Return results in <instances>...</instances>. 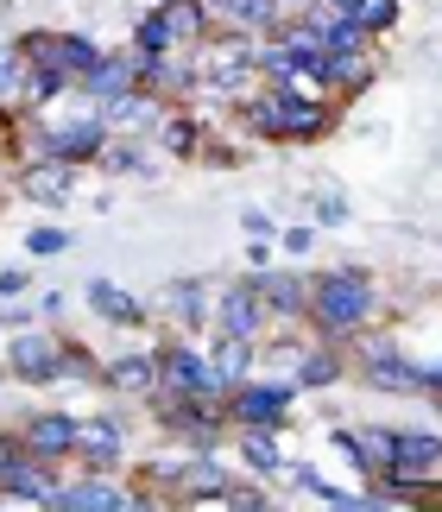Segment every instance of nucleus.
Returning a JSON list of instances; mask_svg holds the SVG:
<instances>
[{
  "mask_svg": "<svg viewBox=\"0 0 442 512\" xmlns=\"http://www.w3.org/2000/svg\"><path fill=\"white\" fill-rule=\"evenodd\" d=\"M348 19H354V26H360V32H367L373 45H379V38H386V32L398 26V19H405V0H354Z\"/></svg>",
  "mask_w": 442,
  "mask_h": 512,
  "instance_id": "c85d7f7f",
  "label": "nucleus"
},
{
  "mask_svg": "<svg viewBox=\"0 0 442 512\" xmlns=\"http://www.w3.org/2000/svg\"><path fill=\"white\" fill-rule=\"evenodd\" d=\"M133 51L139 57H165V51H177V38H171V26H165V13H139L133 19Z\"/></svg>",
  "mask_w": 442,
  "mask_h": 512,
  "instance_id": "7c9ffc66",
  "label": "nucleus"
},
{
  "mask_svg": "<svg viewBox=\"0 0 442 512\" xmlns=\"http://www.w3.org/2000/svg\"><path fill=\"white\" fill-rule=\"evenodd\" d=\"M341 222H348V196L323 190V196H316V228H341Z\"/></svg>",
  "mask_w": 442,
  "mask_h": 512,
  "instance_id": "f704fd0d",
  "label": "nucleus"
},
{
  "mask_svg": "<svg viewBox=\"0 0 442 512\" xmlns=\"http://www.w3.org/2000/svg\"><path fill=\"white\" fill-rule=\"evenodd\" d=\"M146 146H158L165 159H184V165H190V159H203V121L190 114V102H184V108H165V121L152 127Z\"/></svg>",
  "mask_w": 442,
  "mask_h": 512,
  "instance_id": "aec40b11",
  "label": "nucleus"
},
{
  "mask_svg": "<svg viewBox=\"0 0 442 512\" xmlns=\"http://www.w3.org/2000/svg\"><path fill=\"white\" fill-rule=\"evenodd\" d=\"M379 83V57L373 45H360V51H329V64H323V95L341 108V102H360Z\"/></svg>",
  "mask_w": 442,
  "mask_h": 512,
  "instance_id": "f8f14e48",
  "label": "nucleus"
},
{
  "mask_svg": "<svg viewBox=\"0 0 442 512\" xmlns=\"http://www.w3.org/2000/svg\"><path fill=\"white\" fill-rule=\"evenodd\" d=\"M323 7H335V13H348V7H354V0H323Z\"/></svg>",
  "mask_w": 442,
  "mask_h": 512,
  "instance_id": "79ce46f5",
  "label": "nucleus"
},
{
  "mask_svg": "<svg viewBox=\"0 0 442 512\" xmlns=\"http://www.w3.org/2000/svg\"><path fill=\"white\" fill-rule=\"evenodd\" d=\"M341 373H348V354H341L335 342H323V336H310L304 348H297V367H291V380H297V392H329Z\"/></svg>",
  "mask_w": 442,
  "mask_h": 512,
  "instance_id": "a211bd4d",
  "label": "nucleus"
},
{
  "mask_svg": "<svg viewBox=\"0 0 442 512\" xmlns=\"http://www.w3.org/2000/svg\"><path fill=\"white\" fill-rule=\"evenodd\" d=\"M76 177H83V171L64 165V159H26V165H19V196H26V203L57 209V203H70Z\"/></svg>",
  "mask_w": 442,
  "mask_h": 512,
  "instance_id": "dca6fc26",
  "label": "nucleus"
},
{
  "mask_svg": "<svg viewBox=\"0 0 442 512\" xmlns=\"http://www.w3.org/2000/svg\"><path fill=\"white\" fill-rule=\"evenodd\" d=\"M146 506H165V500L139 494V487H120L114 475H89V468L64 475L45 500V512H146Z\"/></svg>",
  "mask_w": 442,
  "mask_h": 512,
  "instance_id": "423d86ee",
  "label": "nucleus"
},
{
  "mask_svg": "<svg viewBox=\"0 0 442 512\" xmlns=\"http://www.w3.org/2000/svg\"><path fill=\"white\" fill-rule=\"evenodd\" d=\"M114 399H152L158 392V348H120L114 361H102V380Z\"/></svg>",
  "mask_w": 442,
  "mask_h": 512,
  "instance_id": "ddd939ff",
  "label": "nucleus"
},
{
  "mask_svg": "<svg viewBox=\"0 0 442 512\" xmlns=\"http://www.w3.org/2000/svg\"><path fill=\"white\" fill-rule=\"evenodd\" d=\"M392 468L411 481L442 475V430H392Z\"/></svg>",
  "mask_w": 442,
  "mask_h": 512,
  "instance_id": "f3484780",
  "label": "nucleus"
},
{
  "mask_svg": "<svg viewBox=\"0 0 442 512\" xmlns=\"http://www.w3.org/2000/svg\"><path fill=\"white\" fill-rule=\"evenodd\" d=\"M158 310H165L184 336H203L209 329V285L203 279H171L165 291H158Z\"/></svg>",
  "mask_w": 442,
  "mask_h": 512,
  "instance_id": "6ab92c4d",
  "label": "nucleus"
},
{
  "mask_svg": "<svg viewBox=\"0 0 442 512\" xmlns=\"http://www.w3.org/2000/svg\"><path fill=\"white\" fill-rule=\"evenodd\" d=\"M19 291H32V272L26 266H7V272H0V298H19Z\"/></svg>",
  "mask_w": 442,
  "mask_h": 512,
  "instance_id": "e433bc0d",
  "label": "nucleus"
},
{
  "mask_svg": "<svg viewBox=\"0 0 442 512\" xmlns=\"http://www.w3.org/2000/svg\"><path fill=\"white\" fill-rule=\"evenodd\" d=\"M7 380L19 386H57V336L51 329H13V342H7Z\"/></svg>",
  "mask_w": 442,
  "mask_h": 512,
  "instance_id": "1a4fd4ad",
  "label": "nucleus"
},
{
  "mask_svg": "<svg viewBox=\"0 0 442 512\" xmlns=\"http://www.w3.org/2000/svg\"><path fill=\"white\" fill-rule=\"evenodd\" d=\"M221 506H228V512H272L278 500L266 494V487H234V481H228V494H221Z\"/></svg>",
  "mask_w": 442,
  "mask_h": 512,
  "instance_id": "473e14b6",
  "label": "nucleus"
},
{
  "mask_svg": "<svg viewBox=\"0 0 442 512\" xmlns=\"http://www.w3.org/2000/svg\"><path fill=\"white\" fill-rule=\"evenodd\" d=\"M247 266L259 272V266H272V241H259V234H253V247H247Z\"/></svg>",
  "mask_w": 442,
  "mask_h": 512,
  "instance_id": "ea45409f",
  "label": "nucleus"
},
{
  "mask_svg": "<svg viewBox=\"0 0 442 512\" xmlns=\"http://www.w3.org/2000/svg\"><path fill=\"white\" fill-rule=\"evenodd\" d=\"M203 354H209V373H215L221 386H240V380L253 373L259 342H247V336H221V329H215V336L203 342Z\"/></svg>",
  "mask_w": 442,
  "mask_h": 512,
  "instance_id": "5701e85b",
  "label": "nucleus"
},
{
  "mask_svg": "<svg viewBox=\"0 0 442 512\" xmlns=\"http://www.w3.org/2000/svg\"><path fill=\"white\" fill-rule=\"evenodd\" d=\"M278 437L285 430H234V449H240V462L253 468V475H285V456H278Z\"/></svg>",
  "mask_w": 442,
  "mask_h": 512,
  "instance_id": "a878e982",
  "label": "nucleus"
},
{
  "mask_svg": "<svg viewBox=\"0 0 442 512\" xmlns=\"http://www.w3.org/2000/svg\"><path fill=\"white\" fill-rule=\"evenodd\" d=\"M95 114L108 121V133H133V140H152V127L165 121V102H158V95L139 83V89H127V95H114V102H102Z\"/></svg>",
  "mask_w": 442,
  "mask_h": 512,
  "instance_id": "2eb2a0df",
  "label": "nucleus"
},
{
  "mask_svg": "<svg viewBox=\"0 0 442 512\" xmlns=\"http://www.w3.org/2000/svg\"><path fill=\"white\" fill-rule=\"evenodd\" d=\"M240 228L259 234V241H278V228H272V215H266V209H247V215H240Z\"/></svg>",
  "mask_w": 442,
  "mask_h": 512,
  "instance_id": "4c0bfd02",
  "label": "nucleus"
},
{
  "mask_svg": "<svg viewBox=\"0 0 442 512\" xmlns=\"http://www.w3.org/2000/svg\"><path fill=\"white\" fill-rule=\"evenodd\" d=\"M417 386H424V399L442 392V354H436V361H417Z\"/></svg>",
  "mask_w": 442,
  "mask_h": 512,
  "instance_id": "58836bf2",
  "label": "nucleus"
},
{
  "mask_svg": "<svg viewBox=\"0 0 442 512\" xmlns=\"http://www.w3.org/2000/svg\"><path fill=\"white\" fill-rule=\"evenodd\" d=\"M102 165L108 177H139L146 171V140H133V133H108V146H102Z\"/></svg>",
  "mask_w": 442,
  "mask_h": 512,
  "instance_id": "cd10ccee",
  "label": "nucleus"
},
{
  "mask_svg": "<svg viewBox=\"0 0 442 512\" xmlns=\"http://www.w3.org/2000/svg\"><path fill=\"white\" fill-rule=\"evenodd\" d=\"M247 279H253V291H259V304H266L272 323H304L310 272H297V266H259V272H247Z\"/></svg>",
  "mask_w": 442,
  "mask_h": 512,
  "instance_id": "9d476101",
  "label": "nucleus"
},
{
  "mask_svg": "<svg viewBox=\"0 0 442 512\" xmlns=\"http://www.w3.org/2000/svg\"><path fill=\"white\" fill-rule=\"evenodd\" d=\"M158 13H165V26L177 38V51H196L203 38L215 32V13H209V0H158Z\"/></svg>",
  "mask_w": 442,
  "mask_h": 512,
  "instance_id": "b1692460",
  "label": "nucleus"
},
{
  "mask_svg": "<svg viewBox=\"0 0 442 512\" xmlns=\"http://www.w3.org/2000/svg\"><path fill=\"white\" fill-rule=\"evenodd\" d=\"M108 45H95L89 32H57V70L70 76V83H83V76L95 70V57H102Z\"/></svg>",
  "mask_w": 442,
  "mask_h": 512,
  "instance_id": "bb28decb",
  "label": "nucleus"
},
{
  "mask_svg": "<svg viewBox=\"0 0 442 512\" xmlns=\"http://www.w3.org/2000/svg\"><path fill=\"white\" fill-rule=\"evenodd\" d=\"M83 304H89V310H95L102 323H114V329H139V323L152 317V310L139 304L133 291H120L114 279H89V285H83Z\"/></svg>",
  "mask_w": 442,
  "mask_h": 512,
  "instance_id": "412c9836",
  "label": "nucleus"
},
{
  "mask_svg": "<svg viewBox=\"0 0 442 512\" xmlns=\"http://www.w3.org/2000/svg\"><path fill=\"white\" fill-rule=\"evenodd\" d=\"M215 26H234V32H272L278 26V0H209Z\"/></svg>",
  "mask_w": 442,
  "mask_h": 512,
  "instance_id": "393cba45",
  "label": "nucleus"
},
{
  "mask_svg": "<svg viewBox=\"0 0 442 512\" xmlns=\"http://www.w3.org/2000/svg\"><path fill=\"white\" fill-rule=\"evenodd\" d=\"M120 462H127V424H120V411L76 418V468H89V475H120Z\"/></svg>",
  "mask_w": 442,
  "mask_h": 512,
  "instance_id": "0eeeda50",
  "label": "nucleus"
},
{
  "mask_svg": "<svg viewBox=\"0 0 442 512\" xmlns=\"http://www.w3.org/2000/svg\"><path fill=\"white\" fill-rule=\"evenodd\" d=\"M297 380H240L228 386V430H285L291 411H297Z\"/></svg>",
  "mask_w": 442,
  "mask_h": 512,
  "instance_id": "39448f33",
  "label": "nucleus"
},
{
  "mask_svg": "<svg viewBox=\"0 0 442 512\" xmlns=\"http://www.w3.org/2000/svg\"><path fill=\"white\" fill-rule=\"evenodd\" d=\"M379 317V285L367 266H329L310 279V304H304V329L323 342H354L360 329H373Z\"/></svg>",
  "mask_w": 442,
  "mask_h": 512,
  "instance_id": "f03ea898",
  "label": "nucleus"
},
{
  "mask_svg": "<svg viewBox=\"0 0 442 512\" xmlns=\"http://www.w3.org/2000/svg\"><path fill=\"white\" fill-rule=\"evenodd\" d=\"M272 247H285V260H304V253L316 247V228H285Z\"/></svg>",
  "mask_w": 442,
  "mask_h": 512,
  "instance_id": "c9c22d12",
  "label": "nucleus"
},
{
  "mask_svg": "<svg viewBox=\"0 0 442 512\" xmlns=\"http://www.w3.org/2000/svg\"><path fill=\"white\" fill-rule=\"evenodd\" d=\"M209 329H221V336H247V342L266 336L272 317H266V304H259L253 279H234V285L215 291V298H209Z\"/></svg>",
  "mask_w": 442,
  "mask_h": 512,
  "instance_id": "6e6552de",
  "label": "nucleus"
},
{
  "mask_svg": "<svg viewBox=\"0 0 442 512\" xmlns=\"http://www.w3.org/2000/svg\"><path fill=\"white\" fill-rule=\"evenodd\" d=\"M348 367L360 373L367 392H386V399H424V386H417V361L392 336H367V329H360L354 348H348Z\"/></svg>",
  "mask_w": 442,
  "mask_h": 512,
  "instance_id": "20e7f679",
  "label": "nucleus"
},
{
  "mask_svg": "<svg viewBox=\"0 0 442 512\" xmlns=\"http://www.w3.org/2000/svg\"><path fill=\"white\" fill-rule=\"evenodd\" d=\"M335 449H348V456L367 468V475L379 481L392 468V430L386 424H360V430H335Z\"/></svg>",
  "mask_w": 442,
  "mask_h": 512,
  "instance_id": "4be33fe9",
  "label": "nucleus"
},
{
  "mask_svg": "<svg viewBox=\"0 0 442 512\" xmlns=\"http://www.w3.org/2000/svg\"><path fill=\"white\" fill-rule=\"evenodd\" d=\"M127 89H139V51L133 45L102 51V57H95V70L76 83V95H83L89 108H102V102H114V95H127Z\"/></svg>",
  "mask_w": 442,
  "mask_h": 512,
  "instance_id": "4468645a",
  "label": "nucleus"
},
{
  "mask_svg": "<svg viewBox=\"0 0 442 512\" xmlns=\"http://www.w3.org/2000/svg\"><path fill=\"white\" fill-rule=\"evenodd\" d=\"M64 247H70L64 228H32V234H26V253H32V260H57Z\"/></svg>",
  "mask_w": 442,
  "mask_h": 512,
  "instance_id": "72a5a7b5",
  "label": "nucleus"
},
{
  "mask_svg": "<svg viewBox=\"0 0 442 512\" xmlns=\"http://www.w3.org/2000/svg\"><path fill=\"white\" fill-rule=\"evenodd\" d=\"M310 7V0H278V19H285V13H304Z\"/></svg>",
  "mask_w": 442,
  "mask_h": 512,
  "instance_id": "a19ab883",
  "label": "nucleus"
},
{
  "mask_svg": "<svg viewBox=\"0 0 442 512\" xmlns=\"http://www.w3.org/2000/svg\"><path fill=\"white\" fill-rule=\"evenodd\" d=\"M19 443L51 468H76V418L70 411H32V418H19Z\"/></svg>",
  "mask_w": 442,
  "mask_h": 512,
  "instance_id": "9b49d317",
  "label": "nucleus"
},
{
  "mask_svg": "<svg viewBox=\"0 0 442 512\" xmlns=\"http://www.w3.org/2000/svg\"><path fill=\"white\" fill-rule=\"evenodd\" d=\"M158 392H171V399H221L228 405V386L209 373V354L196 336L184 329H171V336H158Z\"/></svg>",
  "mask_w": 442,
  "mask_h": 512,
  "instance_id": "7ed1b4c3",
  "label": "nucleus"
},
{
  "mask_svg": "<svg viewBox=\"0 0 442 512\" xmlns=\"http://www.w3.org/2000/svg\"><path fill=\"white\" fill-rule=\"evenodd\" d=\"M19 76H26V51H19V38H0V108H13ZM13 114H19V108H13Z\"/></svg>",
  "mask_w": 442,
  "mask_h": 512,
  "instance_id": "2f4dec72",
  "label": "nucleus"
},
{
  "mask_svg": "<svg viewBox=\"0 0 442 512\" xmlns=\"http://www.w3.org/2000/svg\"><path fill=\"white\" fill-rule=\"evenodd\" d=\"M240 121L272 146H316V140L335 133V102L297 89V83H259L247 102H240Z\"/></svg>",
  "mask_w": 442,
  "mask_h": 512,
  "instance_id": "f257e3e1",
  "label": "nucleus"
},
{
  "mask_svg": "<svg viewBox=\"0 0 442 512\" xmlns=\"http://www.w3.org/2000/svg\"><path fill=\"white\" fill-rule=\"evenodd\" d=\"M57 380H83V386H95V380H102V361H95V348L57 336Z\"/></svg>",
  "mask_w": 442,
  "mask_h": 512,
  "instance_id": "c756f323",
  "label": "nucleus"
}]
</instances>
